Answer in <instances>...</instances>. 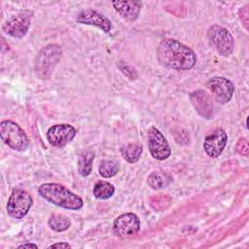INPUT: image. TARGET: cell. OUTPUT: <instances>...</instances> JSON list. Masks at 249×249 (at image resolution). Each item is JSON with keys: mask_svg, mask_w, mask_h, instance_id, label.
I'll return each mask as SVG.
<instances>
[{"mask_svg": "<svg viewBox=\"0 0 249 249\" xmlns=\"http://www.w3.org/2000/svg\"><path fill=\"white\" fill-rule=\"evenodd\" d=\"M157 57L160 65L174 70H189L196 62L195 52L175 39L162 40L159 44Z\"/></svg>", "mask_w": 249, "mask_h": 249, "instance_id": "cell-1", "label": "cell"}, {"mask_svg": "<svg viewBox=\"0 0 249 249\" xmlns=\"http://www.w3.org/2000/svg\"><path fill=\"white\" fill-rule=\"evenodd\" d=\"M39 195L47 201L65 209L79 210L83 207V199L69 189L57 183H45L38 188Z\"/></svg>", "mask_w": 249, "mask_h": 249, "instance_id": "cell-2", "label": "cell"}, {"mask_svg": "<svg viewBox=\"0 0 249 249\" xmlns=\"http://www.w3.org/2000/svg\"><path fill=\"white\" fill-rule=\"evenodd\" d=\"M61 54L62 50L58 45L51 44L44 47L38 53L35 59V72L37 76L42 80L49 79Z\"/></svg>", "mask_w": 249, "mask_h": 249, "instance_id": "cell-3", "label": "cell"}, {"mask_svg": "<svg viewBox=\"0 0 249 249\" xmlns=\"http://www.w3.org/2000/svg\"><path fill=\"white\" fill-rule=\"evenodd\" d=\"M0 135L3 142L13 150L22 152L29 146V139L26 133L13 121L6 120L1 122Z\"/></svg>", "mask_w": 249, "mask_h": 249, "instance_id": "cell-4", "label": "cell"}, {"mask_svg": "<svg viewBox=\"0 0 249 249\" xmlns=\"http://www.w3.org/2000/svg\"><path fill=\"white\" fill-rule=\"evenodd\" d=\"M210 45L223 56H229L233 52L234 41L231 34L223 26L214 24L207 30Z\"/></svg>", "mask_w": 249, "mask_h": 249, "instance_id": "cell-5", "label": "cell"}, {"mask_svg": "<svg viewBox=\"0 0 249 249\" xmlns=\"http://www.w3.org/2000/svg\"><path fill=\"white\" fill-rule=\"evenodd\" d=\"M32 202V196L26 191L13 190L6 206L8 215L14 219H22L30 210Z\"/></svg>", "mask_w": 249, "mask_h": 249, "instance_id": "cell-6", "label": "cell"}, {"mask_svg": "<svg viewBox=\"0 0 249 249\" xmlns=\"http://www.w3.org/2000/svg\"><path fill=\"white\" fill-rule=\"evenodd\" d=\"M32 14L30 11H22L13 16L3 24L2 30L5 34L13 38L21 39L28 31Z\"/></svg>", "mask_w": 249, "mask_h": 249, "instance_id": "cell-7", "label": "cell"}, {"mask_svg": "<svg viewBox=\"0 0 249 249\" xmlns=\"http://www.w3.org/2000/svg\"><path fill=\"white\" fill-rule=\"evenodd\" d=\"M148 148L153 158L158 160H165L171 154L167 140L156 126H151L148 130Z\"/></svg>", "mask_w": 249, "mask_h": 249, "instance_id": "cell-8", "label": "cell"}, {"mask_svg": "<svg viewBox=\"0 0 249 249\" xmlns=\"http://www.w3.org/2000/svg\"><path fill=\"white\" fill-rule=\"evenodd\" d=\"M206 87L220 104L229 102L234 92L232 82L225 77H212L206 82Z\"/></svg>", "mask_w": 249, "mask_h": 249, "instance_id": "cell-9", "label": "cell"}, {"mask_svg": "<svg viewBox=\"0 0 249 249\" xmlns=\"http://www.w3.org/2000/svg\"><path fill=\"white\" fill-rule=\"evenodd\" d=\"M76 129L69 124H58L52 125L47 131L49 143L56 148H61L70 143L76 136Z\"/></svg>", "mask_w": 249, "mask_h": 249, "instance_id": "cell-10", "label": "cell"}, {"mask_svg": "<svg viewBox=\"0 0 249 249\" xmlns=\"http://www.w3.org/2000/svg\"><path fill=\"white\" fill-rule=\"evenodd\" d=\"M140 230V220L134 213L127 212L120 215L113 223V231L119 237L135 235Z\"/></svg>", "mask_w": 249, "mask_h": 249, "instance_id": "cell-11", "label": "cell"}, {"mask_svg": "<svg viewBox=\"0 0 249 249\" xmlns=\"http://www.w3.org/2000/svg\"><path fill=\"white\" fill-rule=\"evenodd\" d=\"M227 141L228 136L226 131L218 127L206 135L203 142V149L207 156L215 159L222 154L227 145Z\"/></svg>", "mask_w": 249, "mask_h": 249, "instance_id": "cell-12", "label": "cell"}, {"mask_svg": "<svg viewBox=\"0 0 249 249\" xmlns=\"http://www.w3.org/2000/svg\"><path fill=\"white\" fill-rule=\"evenodd\" d=\"M76 20L82 24L96 26L105 33H109L112 29L111 20L104 15L92 9H86L81 11L77 16Z\"/></svg>", "mask_w": 249, "mask_h": 249, "instance_id": "cell-13", "label": "cell"}, {"mask_svg": "<svg viewBox=\"0 0 249 249\" xmlns=\"http://www.w3.org/2000/svg\"><path fill=\"white\" fill-rule=\"evenodd\" d=\"M191 102L198 113L204 119H212L214 115V106L210 95L202 89H197L190 94Z\"/></svg>", "mask_w": 249, "mask_h": 249, "instance_id": "cell-14", "label": "cell"}, {"mask_svg": "<svg viewBox=\"0 0 249 249\" xmlns=\"http://www.w3.org/2000/svg\"><path fill=\"white\" fill-rule=\"evenodd\" d=\"M112 5L122 18L128 21L138 18L142 7L140 1H113Z\"/></svg>", "mask_w": 249, "mask_h": 249, "instance_id": "cell-15", "label": "cell"}, {"mask_svg": "<svg viewBox=\"0 0 249 249\" xmlns=\"http://www.w3.org/2000/svg\"><path fill=\"white\" fill-rule=\"evenodd\" d=\"M142 152L143 146L140 142H132L121 148V154L123 158L129 163L137 162L142 155Z\"/></svg>", "mask_w": 249, "mask_h": 249, "instance_id": "cell-16", "label": "cell"}, {"mask_svg": "<svg viewBox=\"0 0 249 249\" xmlns=\"http://www.w3.org/2000/svg\"><path fill=\"white\" fill-rule=\"evenodd\" d=\"M92 193L93 196L98 199H108L114 195L115 187L108 181L100 180L94 184Z\"/></svg>", "mask_w": 249, "mask_h": 249, "instance_id": "cell-17", "label": "cell"}, {"mask_svg": "<svg viewBox=\"0 0 249 249\" xmlns=\"http://www.w3.org/2000/svg\"><path fill=\"white\" fill-rule=\"evenodd\" d=\"M94 159V154L90 151H86L82 153L78 160V172L82 176H88L90 174L92 169V161Z\"/></svg>", "mask_w": 249, "mask_h": 249, "instance_id": "cell-18", "label": "cell"}, {"mask_svg": "<svg viewBox=\"0 0 249 249\" xmlns=\"http://www.w3.org/2000/svg\"><path fill=\"white\" fill-rule=\"evenodd\" d=\"M147 182L152 189L159 190L161 188H165L171 182V178L163 172L155 171L149 175Z\"/></svg>", "mask_w": 249, "mask_h": 249, "instance_id": "cell-19", "label": "cell"}, {"mask_svg": "<svg viewBox=\"0 0 249 249\" xmlns=\"http://www.w3.org/2000/svg\"><path fill=\"white\" fill-rule=\"evenodd\" d=\"M48 224L49 227L54 231H64L71 226L70 220L61 214H53L50 217Z\"/></svg>", "mask_w": 249, "mask_h": 249, "instance_id": "cell-20", "label": "cell"}, {"mask_svg": "<svg viewBox=\"0 0 249 249\" xmlns=\"http://www.w3.org/2000/svg\"><path fill=\"white\" fill-rule=\"evenodd\" d=\"M119 172V164L114 160H104L99 164V173L104 178H111Z\"/></svg>", "mask_w": 249, "mask_h": 249, "instance_id": "cell-21", "label": "cell"}, {"mask_svg": "<svg viewBox=\"0 0 249 249\" xmlns=\"http://www.w3.org/2000/svg\"><path fill=\"white\" fill-rule=\"evenodd\" d=\"M236 151L238 154L241 156H247L249 152V146H248V141L245 138L239 139L236 145Z\"/></svg>", "mask_w": 249, "mask_h": 249, "instance_id": "cell-22", "label": "cell"}, {"mask_svg": "<svg viewBox=\"0 0 249 249\" xmlns=\"http://www.w3.org/2000/svg\"><path fill=\"white\" fill-rule=\"evenodd\" d=\"M119 68H120V70L124 74V75H126L127 77H128V72H130L135 78L137 77V73H136V71L132 68V67H130L129 65H127V64H124V63H122V64H119Z\"/></svg>", "mask_w": 249, "mask_h": 249, "instance_id": "cell-23", "label": "cell"}, {"mask_svg": "<svg viewBox=\"0 0 249 249\" xmlns=\"http://www.w3.org/2000/svg\"><path fill=\"white\" fill-rule=\"evenodd\" d=\"M240 19L241 21L243 22L245 28L247 29L248 28V6H245L243 7L241 10H240Z\"/></svg>", "mask_w": 249, "mask_h": 249, "instance_id": "cell-24", "label": "cell"}, {"mask_svg": "<svg viewBox=\"0 0 249 249\" xmlns=\"http://www.w3.org/2000/svg\"><path fill=\"white\" fill-rule=\"evenodd\" d=\"M51 248H71V245L67 242H58L50 246Z\"/></svg>", "mask_w": 249, "mask_h": 249, "instance_id": "cell-25", "label": "cell"}, {"mask_svg": "<svg viewBox=\"0 0 249 249\" xmlns=\"http://www.w3.org/2000/svg\"><path fill=\"white\" fill-rule=\"evenodd\" d=\"M31 247L38 248V246L36 244H33V243H23V244L18 246V248H31Z\"/></svg>", "mask_w": 249, "mask_h": 249, "instance_id": "cell-26", "label": "cell"}]
</instances>
